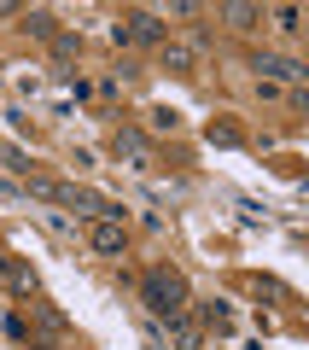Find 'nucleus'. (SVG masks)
<instances>
[{
	"instance_id": "nucleus-7",
	"label": "nucleus",
	"mask_w": 309,
	"mask_h": 350,
	"mask_svg": "<svg viewBox=\"0 0 309 350\" xmlns=\"http://www.w3.org/2000/svg\"><path fill=\"white\" fill-rule=\"evenodd\" d=\"M163 70H170V76H193L198 70V53L181 47V41H163Z\"/></svg>"
},
{
	"instance_id": "nucleus-10",
	"label": "nucleus",
	"mask_w": 309,
	"mask_h": 350,
	"mask_svg": "<svg viewBox=\"0 0 309 350\" xmlns=\"http://www.w3.org/2000/svg\"><path fill=\"white\" fill-rule=\"evenodd\" d=\"M24 29H29V36H41V41L59 36V29H53V12H41V6H24Z\"/></svg>"
},
{
	"instance_id": "nucleus-12",
	"label": "nucleus",
	"mask_w": 309,
	"mask_h": 350,
	"mask_svg": "<svg viewBox=\"0 0 309 350\" xmlns=\"http://www.w3.org/2000/svg\"><path fill=\"white\" fill-rule=\"evenodd\" d=\"M239 140L245 135H239L234 123H211V146H239Z\"/></svg>"
},
{
	"instance_id": "nucleus-8",
	"label": "nucleus",
	"mask_w": 309,
	"mask_h": 350,
	"mask_svg": "<svg viewBox=\"0 0 309 350\" xmlns=\"http://www.w3.org/2000/svg\"><path fill=\"white\" fill-rule=\"evenodd\" d=\"M163 327H170V345H175V350H198V338H204V333H198V321H187V310L170 315Z\"/></svg>"
},
{
	"instance_id": "nucleus-11",
	"label": "nucleus",
	"mask_w": 309,
	"mask_h": 350,
	"mask_svg": "<svg viewBox=\"0 0 309 350\" xmlns=\"http://www.w3.org/2000/svg\"><path fill=\"white\" fill-rule=\"evenodd\" d=\"M0 163H6L12 175H29V158H24V146H12V140L0 146Z\"/></svg>"
},
{
	"instance_id": "nucleus-2",
	"label": "nucleus",
	"mask_w": 309,
	"mask_h": 350,
	"mask_svg": "<svg viewBox=\"0 0 309 350\" xmlns=\"http://www.w3.org/2000/svg\"><path fill=\"white\" fill-rule=\"evenodd\" d=\"M111 146H117V158H123L129 170H152V140L140 135L135 123H123V129H117V140H111Z\"/></svg>"
},
{
	"instance_id": "nucleus-16",
	"label": "nucleus",
	"mask_w": 309,
	"mask_h": 350,
	"mask_svg": "<svg viewBox=\"0 0 309 350\" xmlns=\"http://www.w3.org/2000/svg\"><path fill=\"white\" fill-rule=\"evenodd\" d=\"M204 321H211V327H234V315H228L222 304H204Z\"/></svg>"
},
{
	"instance_id": "nucleus-3",
	"label": "nucleus",
	"mask_w": 309,
	"mask_h": 350,
	"mask_svg": "<svg viewBox=\"0 0 309 350\" xmlns=\"http://www.w3.org/2000/svg\"><path fill=\"white\" fill-rule=\"evenodd\" d=\"M36 269L29 262H18V257H0V292H18V298H36Z\"/></svg>"
},
{
	"instance_id": "nucleus-5",
	"label": "nucleus",
	"mask_w": 309,
	"mask_h": 350,
	"mask_svg": "<svg viewBox=\"0 0 309 350\" xmlns=\"http://www.w3.org/2000/svg\"><path fill=\"white\" fill-rule=\"evenodd\" d=\"M251 70H263L269 82H297V76H304V64H297V59H280V53H257V59H251Z\"/></svg>"
},
{
	"instance_id": "nucleus-1",
	"label": "nucleus",
	"mask_w": 309,
	"mask_h": 350,
	"mask_svg": "<svg viewBox=\"0 0 309 350\" xmlns=\"http://www.w3.org/2000/svg\"><path fill=\"white\" fill-rule=\"evenodd\" d=\"M140 304H146L158 321H170V315H181L187 304V280H181V269H170V262H158V269H146V280H140Z\"/></svg>"
},
{
	"instance_id": "nucleus-13",
	"label": "nucleus",
	"mask_w": 309,
	"mask_h": 350,
	"mask_svg": "<svg viewBox=\"0 0 309 350\" xmlns=\"http://www.w3.org/2000/svg\"><path fill=\"white\" fill-rule=\"evenodd\" d=\"M152 129H158V135H175V129H181V117H175L170 105H158V111H152Z\"/></svg>"
},
{
	"instance_id": "nucleus-17",
	"label": "nucleus",
	"mask_w": 309,
	"mask_h": 350,
	"mask_svg": "<svg viewBox=\"0 0 309 350\" xmlns=\"http://www.w3.org/2000/svg\"><path fill=\"white\" fill-rule=\"evenodd\" d=\"M36 315H41V327H47V333H64V315H59V310H47V304H41Z\"/></svg>"
},
{
	"instance_id": "nucleus-14",
	"label": "nucleus",
	"mask_w": 309,
	"mask_h": 350,
	"mask_svg": "<svg viewBox=\"0 0 309 350\" xmlns=\"http://www.w3.org/2000/svg\"><path fill=\"white\" fill-rule=\"evenodd\" d=\"M76 47H82L76 36H53V59H76Z\"/></svg>"
},
{
	"instance_id": "nucleus-9",
	"label": "nucleus",
	"mask_w": 309,
	"mask_h": 350,
	"mask_svg": "<svg viewBox=\"0 0 309 350\" xmlns=\"http://www.w3.org/2000/svg\"><path fill=\"white\" fill-rule=\"evenodd\" d=\"M222 18L234 29H257L263 24V6H251V0H234V6H222Z\"/></svg>"
},
{
	"instance_id": "nucleus-4",
	"label": "nucleus",
	"mask_w": 309,
	"mask_h": 350,
	"mask_svg": "<svg viewBox=\"0 0 309 350\" xmlns=\"http://www.w3.org/2000/svg\"><path fill=\"white\" fill-rule=\"evenodd\" d=\"M88 245H94V251H105V257H123L129 234H123V222H105V216H99V222L88 228Z\"/></svg>"
},
{
	"instance_id": "nucleus-6",
	"label": "nucleus",
	"mask_w": 309,
	"mask_h": 350,
	"mask_svg": "<svg viewBox=\"0 0 309 350\" xmlns=\"http://www.w3.org/2000/svg\"><path fill=\"white\" fill-rule=\"evenodd\" d=\"M123 29H129V41H158V47L170 41V29H163L152 12H129V18H123Z\"/></svg>"
},
{
	"instance_id": "nucleus-15",
	"label": "nucleus",
	"mask_w": 309,
	"mask_h": 350,
	"mask_svg": "<svg viewBox=\"0 0 309 350\" xmlns=\"http://www.w3.org/2000/svg\"><path fill=\"white\" fill-rule=\"evenodd\" d=\"M274 24H280L286 36H297V29H304V24H297V6H280V12H274Z\"/></svg>"
}]
</instances>
